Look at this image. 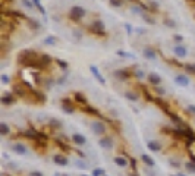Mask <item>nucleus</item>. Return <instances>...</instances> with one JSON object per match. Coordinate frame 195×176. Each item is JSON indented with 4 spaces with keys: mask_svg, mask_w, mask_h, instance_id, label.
<instances>
[{
    "mask_svg": "<svg viewBox=\"0 0 195 176\" xmlns=\"http://www.w3.org/2000/svg\"><path fill=\"white\" fill-rule=\"evenodd\" d=\"M48 126H50V128H53V129H60L63 125H62V121H59V119H50Z\"/></svg>",
    "mask_w": 195,
    "mask_h": 176,
    "instance_id": "obj_33",
    "label": "nucleus"
},
{
    "mask_svg": "<svg viewBox=\"0 0 195 176\" xmlns=\"http://www.w3.org/2000/svg\"><path fill=\"white\" fill-rule=\"evenodd\" d=\"M173 53H175L176 57H185L186 54H188V48L185 47V46H175L173 48Z\"/></svg>",
    "mask_w": 195,
    "mask_h": 176,
    "instance_id": "obj_18",
    "label": "nucleus"
},
{
    "mask_svg": "<svg viewBox=\"0 0 195 176\" xmlns=\"http://www.w3.org/2000/svg\"><path fill=\"white\" fill-rule=\"evenodd\" d=\"M131 2H132V0H131Z\"/></svg>",
    "mask_w": 195,
    "mask_h": 176,
    "instance_id": "obj_59",
    "label": "nucleus"
},
{
    "mask_svg": "<svg viewBox=\"0 0 195 176\" xmlns=\"http://www.w3.org/2000/svg\"><path fill=\"white\" fill-rule=\"evenodd\" d=\"M74 101H76L78 104H81V107H84V106H87L88 104L87 97L82 94V93H75L74 94Z\"/></svg>",
    "mask_w": 195,
    "mask_h": 176,
    "instance_id": "obj_19",
    "label": "nucleus"
},
{
    "mask_svg": "<svg viewBox=\"0 0 195 176\" xmlns=\"http://www.w3.org/2000/svg\"><path fill=\"white\" fill-rule=\"evenodd\" d=\"M2 16H10V18H13V19H28V16H25L24 13H21L18 10H13V9H10V10H6V9H2Z\"/></svg>",
    "mask_w": 195,
    "mask_h": 176,
    "instance_id": "obj_8",
    "label": "nucleus"
},
{
    "mask_svg": "<svg viewBox=\"0 0 195 176\" xmlns=\"http://www.w3.org/2000/svg\"><path fill=\"white\" fill-rule=\"evenodd\" d=\"M0 101H2V104H5V106L15 104L16 103V95L13 93H6V94H3L0 97Z\"/></svg>",
    "mask_w": 195,
    "mask_h": 176,
    "instance_id": "obj_9",
    "label": "nucleus"
},
{
    "mask_svg": "<svg viewBox=\"0 0 195 176\" xmlns=\"http://www.w3.org/2000/svg\"><path fill=\"white\" fill-rule=\"evenodd\" d=\"M57 84H59V85H62V84H65V82H66V75H62L60 78H59V79H57Z\"/></svg>",
    "mask_w": 195,
    "mask_h": 176,
    "instance_id": "obj_54",
    "label": "nucleus"
},
{
    "mask_svg": "<svg viewBox=\"0 0 195 176\" xmlns=\"http://www.w3.org/2000/svg\"><path fill=\"white\" fill-rule=\"evenodd\" d=\"M32 3H34V6L37 7V10H38L41 15H46V9H44V6L41 5V0H32Z\"/></svg>",
    "mask_w": 195,
    "mask_h": 176,
    "instance_id": "obj_34",
    "label": "nucleus"
},
{
    "mask_svg": "<svg viewBox=\"0 0 195 176\" xmlns=\"http://www.w3.org/2000/svg\"><path fill=\"white\" fill-rule=\"evenodd\" d=\"M88 29H90V33L98 35V37H104V35H106V28H104V24H103L100 19H95L94 22L90 25Z\"/></svg>",
    "mask_w": 195,
    "mask_h": 176,
    "instance_id": "obj_2",
    "label": "nucleus"
},
{
    "mask_svg": "<svg viewBox=\"0 0 195 176\" xmlns=\"http://www.w3.org/2000/svg\"><path fill=\"white\" fill-rule=\"evenodd\" d=\"M134 76H135V78H138V79H142V78L145 76V74L142 72L141 69H136V71L134 72Z\"/></svg>",
    "mask_w": 195,
    "mask_h": 176,
    "instance_id": "obj_43",
    "label": "nucleus"
},
{
    "mask_svg": "<svg viewBox=\"0 0 195 176\" xmlns=\"http://www.w3.org/2000/svg\"><path fill=\"white\" fill-rule=\"evenodd\" d=\"M185 169L188 172H191V173H195V162H192V160L186 162L185 163Z\"/></svg>",
    "mask_w": 195,
    "mask_h": 176,
    "instance_id": "obj_37",
    "label": "nucleus"
},
{
    "mask_svg": "<svg viewBox=\"0 0 195 176\" xmlns=\"http://www.w3.org/2000/svg\"><path fill=\"white\" fill-rule=\"evenodd\" d=\"M91 176H106V170L101 167H94L91 170Z\"/></svg>",
    "mask_w": 195,
    "mask_h": 176,
    "instance_id": "obj_35",
    "label": "nucleus"
},
{
    "mask_svg": "<svg viewBox=\"0 0 195 176\" xmlns=\"http://www.w3.org/2000/svg\"><path fill=\"white\" fill-rule=\"evenodd\" d=\"M186 2H188V3H191V5H194V6H195V0H186Z\"/></svg>",
    "mask_w": 195,
    "mask_h": 176,
    "instance_id": "obj_57",
    "label": "nucleus"
},
{
    "mask_svg": "<svg viewBox=\"0 0 195 176\" xmlns=\"http://www.w3.org/2000/svg\"><path fill=\"white\" fill-rule=\"evenodd\" d=\"M128 176H140L136 172H128Z\"/></svg>",
    "mask_w": 195,
    "mask_h": 176,
    "instance_id": "obj_56",
    "label": "nucleus"
},
{
    "mask_svg": "<svg viewBox=\"0 0 195 176\" xmlns=\"http://www.w3.org/2000/svg\"><path fill=\"white\" fill-rule=\"evenodd\" d=\"M75 166L78 167V169H81V170H87L90 166H88V163L87 162H84L82 159H76L75 160Z\"/></svg>",
    "mask_w": 195,
    "mask_h": 176,
    "instance_id": "obj_31",
    "label": "nucleus"
},
{
    "mask_svg": "<svg viewBox=\"0 0 195 176\" xmlns=\"http://www.w3.org/2000/svg\"><path fill=\"white\" fill-rule=\"evenodd\" d=\"M125 28H126L128 34H132V33H134V28H132V25H131V24H128V22L125 24Z\"/></svg>",
    "mask_w": 195,
    "mask_h": 176,
    "instance_id": "obj_52",
    "label": "nucleus"
},
{
    "mask_svg": "<svg viewBox=\"0 0 195 176\" xmlns=\"http://www.w3.org/2000/svg\"><path fill=\"white\" fill-rule=\"evenodd\" d=\"M2 82H3L5 85H7V84L10 82V78H9V75H2Z\"/></svg>",
    "mask_w": 195,
    "mask_h": 176,
    "instance_id": "obj_49",
    "label": "nucleus"
},
{
    "mask_svg": "<svg viewBox=\"0 0 195 176\" xmlns=\"http://www.w3.org/2000/svg\"><path fill=\"white\" fill-rule=\"evenodd\" d=\"M10 132H12V129H10V126L6 122H0V135L7 136L10 135Z\"/></svg>",
    "mask_w": 195,
    "mask_h": 176,
    "instance_id": "obj_25",
    "label": "nucleus"
},
{
    "mask_svg": "<svg viewBox=\"0 0 195 176\" xmlns=\"http://www.w3.org/2000/svg\"><path fill=\"white\" fill-rule=\"evenodd\" d=\"M10 150L13 151L15 154H18V156H25L28 153V148L25 144H22V142H13L12 145H10Z\"/></svg>",
    "mask_w": 195,
    "mask_h": 176,
    "instance_id": "obj_6",
    "label": "nucleus"
},
{
    "mask_svg": "<svg viewBox=\"0 0 195 176\" xmlns=\"http://www.w3.org/2000/svg\"><path fill=\"white\" fill-rule=\"evenodd\" d=\"M40 62L46 66V68H48L50 63L53 62V59H52V56H48V54H40Z\"/></svg>",
    "mask_w": 195,
    "mask_h": 176,
    "instance_id": "obj_27",
    "label": "nucleus"
},
{
    "mask_svg": "<svg viewBox=\"0 0 195 176\" xmlns=\"http://www.w3.org/2000/svg\"><path fill=\"white\" fill-rule=\"evenodd\" d=\"M173 40H175L176 43H182V41H183V35H181V34H175V35H173Z\"/></svg>",
    "mask_w": 195,
    "mask_h": 176,
    "instance_id": "obj_50",
    "label": "nucleus"
},
{
    "mask_svg": "<svg viewBox=\"0 0 195 176\" xmlns=\"http://www.w3.org/2000/svg\"><path fill=\"white\" fill-rule=\"evenodd\" d=\"M129 166H131L132 172H136V169H138V162H136V159L129 157Z\"/></svg>",
    "mask_w": 195,
    "mask_h": 176,
    "instance_id": "obj_39",
    "label": "nucleus"
},
{
    "mask_svg": "<svg viewBox=\"0 0 195 176\" xmlns=\"http://www.w3.org/2000/svg\"><path fill=\"white\" fill-rule=\"evenodd\" d=\"M147 78H148V82H150L153 87H159V85H160V82H162V78H160V75L153 74V72L148 75Z\"/></svg>",
    "mask_w": 195,
    "mask_h": 176,
    "instance_id": "obj_20",
    "label": "nucleus"
},
{
    "mask_svg": "<svg viewBox=\"0 0 195 176\" xmlns=\"http://www.w3.org/2000/svg\"><path fill=\"white\" fill-rule=\"evenodd\" d=\"M113 163L117 166V167H122V169H126V167L129 166V160L123 156H116L113 159Z\"/></svg>",
    "mask_w": 195,
    "mask_h": 176,
    "instance_id": "obj_14",
    "label": "nucleus"
},
{
    "mask_svg": "<svg viewBox=\"0 0 195 176\" xmlns=\"http://www.w3.org/2000/svg\"><path fill=\"white\" fill-rule=\"evenodd\" d=\"M90 128H91V131L94 132L95 135H104L106 134V125L101 121H94L90 125Z\"/></svg>",
    "mask_w": 195,
    "mask_h": 176,
    "instance_id": "obj_5",
    "label": "nucleus"
},
{
    "mask_svg": "<svg viewBox=\"0 0 195 176\" xmlns=\"http://www.w3.org/2000/svg\"><path fill=\"white\" fill-rule=\"evenodd\" d=\"M56 63H57L59 68H62V69H67V66H69V63H67L66 60H63V59H56Z\"/></svg>",
    "mask_w": 195,
    "mask_h": 176,
    "instance_id": "obj_40",
    "label": "nucleus"
},
{
    "mask_svg": "<svg viewBox=\"0 0 195 176\" xmlns=\"http://www.w3.org/2000/svg\"><path fill=\"white\" fill-rule=\"evenodd\" d=\"M54 84H57V82L54 81L52 76H47V78H44V82H43V87L46 88V90H50V88H53Z\"/></svg>",
    "mask_w": 195,
    "mask_h": 176,
    "instance_id": "obj_28",
    "label": "nucleus"
},
{
    "mask_svg": "<svg viewBox=\"0 0 195 176\" xmlns=\"http://www.w3.org/2000/svg\"><path fill=\"white\" fill-rule=\"evenodd\" d=\"M136 33L138 34H145V29L144 28H136Z\"/></svg>",
    "mask_w": 195,
    "mask_h": 176,
    "instance_id": "obj_55",
    "label": "nucleus"
},
{
    "mask_svg": "<svg viewBox=\"0 0 195 176\" xmlns=\"http://www.w3.org/2000/svg\"><path fill=\"white\" fill-rule=\"evenodd\" d=\"M186 112H189L191 115H195V104H188L186 106Z\"/></svg>",
    "mask_w": 195,
    "mask_h": 176,
    "instance_id": "obj_47",
    "label": "nucleus"
},
{
    "mask_svg": "<svg viewBox=\"0 0 195 176\" xmlns=\"http://www.w3.org/2000/svg\"><path fill=\"white\" fill-rule=\"evenodd\" d=\"M163 22H164V25H167V27H170V28H175L176 27V22L172 19V18H164V21H163Z\"/></svg>",
    "mask_w": 195,
    "mask_h": 176,
    "instance_id": "obj_41",
    "label": "nucleus"
},
{
    "mask_svg": "<svg viewBox=\"0 0 195 176\" xmlns=\"http://www.w3.org/2000/svg\"><path fill=\"white\" fill-rule=\"evenodd\" d=\"M125 97H126V100H129V101H132V103L140 100V95H138V93H135V91H126Z\"/></svg>",
    "mask_w": 195,
    "mask_h": 176,
    "instance_id": "obj_26",
    "label": "nucleus"
},
{
    "mask_svg": "<svg viewBox=\"0 0 195 176\" xmlns=\"http://www.w3.org/2000/svg\"><path fill=\"white\" fill-rule=\"evenodd\" d=\"M116 53H117V56H120V57H129V59H135V54L128 53V52H123V50H117Z\"/></svg>",
    "mask_w": 195,
    "mask_h": 176,
    "instance_id": "obj_38",
    "label": "nucleus"
},
{
    "mask_svg": "<svg viewBox=\"0 0 195 176\" xmlns=\"http://www.w3.org/2000/svg\"><path fill=\"white\" fill-rule=\"evenodd\" d=\"M12 93H13L16 97H21V98H24V97H27V90L19 85V84H13L12 85Z\"/></svg>",
    "mask_w": 195,
    "mask_h": 176,
    "instance_id": "obj_15",
    "label": "nucleus"
},
{
    "mask_svg": "<svg viewBox=\"0 0 195 176\" xmlns=\"http://www.w3.org/2000/svg\"><path fill=\"white\" fill-rule=\"evenodd\" d=\"M183 68H185V71H186L188 74L195 75V63H185Z\"/></svg>",
    "mask_w": 195,
    "mask_h": 176,
    "instance_id": "obj_36",
    "label": "nucleus"
},
{
    "mask_svg": "<svg viewBox=\"0 0 195 176\" xmlns=\"http://www.w3.org/2000/svg\"><path fill=\"white\" fill-rule=\"evenodd\" d=\"M82 112H84V113H87V115H91V116L103 117V115L100 113V110H98V109H95V107H93V106H90V104L84 106V107H82Z\"/></svg>",
    "mask_w": 195,
    "mask_h": 176,
    "instance_id": "obj_16",
    "label": "nucleus"
},
{
    "mask_svg": "<svg viewBox=\"0 0 195 176\" xmlns=\"http://www.w3.org/2000/svg\"><path fill=\"white\" fill-rule=\"evenodd\" d=\"M153 91H155L159 95H164V94H166V90H164V88H162L160 85H159V87H153Z\"/></svg>",
    "mask_w": 195,
    "mask_h": 176,
    "instance_id": "obj_42",
    "label": "nucleus"
},
{
    "mask_svg": "<svg viewBox=\"0 0 195 176\" xmlns=\"http://www.w3.org/2000/svg\"><path fill=\"white\" fill-rule=\"evenodd\" d=\"M144 57L148 59V60H154L155 57H157V54H155V50L151 47H147L144 48Z\"/></svg>",
    "mask_w": 195,
    "mask_h": 176,
    "instance_id": "obj_22",
    "label": "nucleus"
},
{
    "mask_svg": "<svg viewBox=\"0 0 195 176\" xmlns=\"http://www.w3.org/2000/svg\"><path fill=\"white\" fill-rule=\"evenodd\" d=\"M106 176H107V175H106Z\"/></svg>",
    "mask_w": 195,
    "mask_h": 176,
    "instance_id": "obj_60",
    "label": "nucleus"
},
{
    "mask_svg": "<svg viewBox=\"0 0 195 176\" xmlns=\"http://www.w3.org/2000/svg\"><path fill=\"white\" fill-rule=\"evenodd\" d=\"M169 163H170V166H173V167H176V169H179V167H181V163L175 162V160H172V159L169 160Z\"/></svg>",
    "mask_w": 195,
    "mask_h": 176,
    "instance_id": "obj_51",
    "label": "nucleus"
},
{
    "mask_svg": "<svg viewBox=\"0 0 195 176\" xmlns=\"http://www.w3.org/2000/svg\"><path fill=\"white\" fill-rule=\"evenodd\" d=\"M98 145L104 150H112L114 147V141L110 135H103L100 140H98Z\"/></svg>",
    "mask_w": 195,
    "mask_h": 176,
    "instance_id": "obj_4",
    "label": "nucleus"
},
{
    "mask_svg": "<svg viewBox=\"0 0 195 176\" xmlns=\"http://www.w3.org/2000/svg\"><path fill=\"white\" fill-rule=\"evenodd\" d=\"M22 5L27 7V9H32V7H34L32 0H22Z\"/></svg>",
    "mask_w": 195,
    "mask_h": 176,
    "instance_id": "obj_46",
    "label": "nucleus"
},
{
    "mask_svg": "<svg viewBox=\"0 0 195 176\" xmlns=\"http://www.w3.org/2000/svg\"><path fill=\"white\" fill-rule=\"evenodd\" d=\"M28 176H44V175L41 173L40 170H31V172L28 173Z\"/></svg>",
    "mask_w": 195,
    "mask_h": 176,
    "instance_id": "obj_48",
    "label": "nucleus"
},
{
    "mask_svg": "<svg viewBox=\"0 0 195 176\" xmlns=\"http://www.w3.org/2000/svg\"><path fill=\"white\" fill-rule=\"evenodd\" d=\"M110 5L113 7H120L123 5V0H110Z\"/></svg>",
    "mask_w": 195,
    "mask_h": 176,
    "instance_id": "obj_45",
    "label": "nucleus"
},
{
    "mask_svg": "<svg viewBox=\"0 0 195 176\" xmlns=\"http://www.w3.org/2000/svg\"><path fill=\"white\" fill-rule=\"evenodd\" d=\"M147 147H148V150H150V151H153V153H159V151H162V145H160L157 141H148Z\"/></svg>",
    "mask_w": 195,
    "mask_h": 176,
    "instance_id": "obj_24",
    "label": "nucleus"
},
{
    "mask_svg": "<svg viewBox=\"0 0 195 176\" xmlns=\"http://www.w3.org/2000/svg\"><path fill=\"white\" fill-rule=\"evenodd\" d=\"M27 22H28V25H29V28H32V29H40V28H41V24H40V22H38L37 19L28 18Z\"/></svg>",
    "mask_w": 195,
    "mask_h": 176,
    "instance_id": "obj_32",
    "label": "nucleus"
},
{
    "mask_svg": "<svg viewBox=\"0 0 195 176\" xmlns=\"http://www.w3.org/2000/svg\"><path fill=\"white\" fill-rule=\"evenodd\" d=\"M57 41L59 40H57L56 35H47V37L44 38V44H46V46H54Z\"/></svg>",
    "mask_w": 195,
    "mask_h": 176,
    "instance_id": "obj_30",
    "label": "nucleus"
},
{
    "mask_svg": "<svg viewBox=\"0 0 195 176\" xmlns=\"http://www.w3.org/2000/svg\"><path fill=\"white\" fill-rule=\"evenodd\" d=\"M141 91H142V94H144V97H145V100H147V101H154V100H155L154 95L150 94V91H148L147 87H144V85H142V87H141Z\"/></svg>",
    "mask_w": 195,
    "mask_h": 176,
    "instance_id": "obj_29",
    "label": "nucleus"
},
{
    "mask_svg": "<svg viewBox=\"0 0 195 176\" xmlns=\"http://www.w3.org/2000/svg\"><path fill=\"white\" fill-rule=\"evenodd\" d=\"M40 57V54L34 50H22L19 54H18V65H21L22 68H31L34 60H37Z\"/></svg>",
    "mask_w": 195,
    "mask_h": 176,
    "instance_id": "obj_1",
    "label": "nucleus"
},
{
    "mask_svg": "<svg viewBox=\"0 0 195 176\" xmlns=\"http://www.w3.org/2000/svg\"><path fill=\"white\" fill-rule=\"evenodd\" d=\"M62 110H63L65 113H67V115L75 113V106H74V103H72L71 98H67V97L62 98Z\"/></svg>",
    "mask_w": 195,
    "mask_h": 176,
    "instance_id": "obj_7",
    "label": "nucleus"
},
{
    "mask_svg": "<svg viewBox=\"0 0 195 176\" xmlns=\"http://www.w3.org/2000/svg\"><path fill=\"white\" fill-rule=\"evenodd\" d=\"M90 71H91V74L94 75V78L98 81L100 85H106V79H104V76L101 75V72L98 71V68H97L95 65H90Z\"/></svg>",
    "mask_w": 195,
    "mask_h": 176,
    "instance_id": "obj_10",
    "label": "nucleus"
},
{
    "mask_svg": "<svg viewBox=\"0 0 195 176\" xmlns=\"http://www.w3.org/2000/svg\"><path fill=\"white\" fill-rule=\"evenodd\" d=\"M81 176H87V175H81Z\"/></svg>",
    "mask_w": 195,
    "mask_h": 176,
    "instance_id": "obj_58",
    "label": "nucleus"
},
{
    "mask_svg": "<svg viewBox=\"0 0 195 176\" xmlns=\"http://www.w3.org/2000/svg\"><path fill=\"white\" fill-rule=\"evenodd\" d=\"M157 9H159V6H157V3H155V2H150V10H157Z\"/></svg>",
    "mask_w": 195,
    "mask_h": 176,
    "instance_id": "obj_53",
    "label": "nucleus"
},
{
    "mask_svg": "<svg viewBox=\"0 0 195 176\" xmlns=\"http://www.w3.org/2000/svg\"><path fill=\"white\" fill-rule=\"evenodd\" d=\"M71 140H72V142H74L75 145H78V147H82V145H85V144H87V138L82 135V134H79V132L72 134Z\"/></svg>",
    "mask_w": 195,
    "mask_h": 176,
    "instance_id": "obj_11",
    "label": "nucleus"
},
{
    "mask_svg": "<svg viewBox=\"0 0 195 176\" xmlns=\"http://www.w3.org/2000/svg\"><path fill=\"white\" fill-rule=\"evenodd\" d=\"M85 16V9L81 6H72L71 10H69V18L74 21V22H78L81 21L82 18Z\"/></svg>",
    "mask_w": 195,
    "mask_h": 176,
    "instance_id": "obj_3",
    "label": "nucleus"
},
{
    "mask_svg": "<svg viewBox=\"0 0 195 176\" xmlns=\"http://www.w3.org/2000/svg\"><path fill=\"white\" fill-rule=\"evenodd\" d=\"M141 162L144 163V164H147L148 167H154L155 166L154 159L151 156H148V154H141Z\"/></svg>",
    "mask_w": 195,
    "mask_h": 176,
    "instance_id": "obj_21",
    "label": "nucleus"
},
{
    "mask_svg": "<svg viewBox=\"0 0 195 176\" xmlns=\"http://www.w3.org/2000/svg\"><path fill=\"white\" fill-rule=\"evenodd\" d=\"M31 94L34 95V98L37 100L38 103H44L46 101V95H44V93H41V91H38V90H31Z\"/></svg>",
    "mask_w": 195,
    "mask_h": 176,
    "instance_id": "obj_23",
    "label": "nucleus"
},
{
    "mask_svg": "<svg viewBox=\"0 0 195 176\" xmlns=\"http://www.w3.org/2000/svg\"><path fill=\"white\" fill-rule=\"evenodd\" d=\"M113 75H114V78H117L120 81H128L129 78H131V72H129L128 69H117V71L113 72Z\"/></svg>",
    "mask_w": 195,
    "mask_h": 176,
    "instance_id": "obj_12",
    "label": "nucleus"
},
{
    "mask_svg": "<svg viewBox=\"0 0 195 176\" xmlns=\"http://www.w3.org/2000/svg\"><path fill=\"white\" fill-rule=\"evenodd\" d=\"M53 163L57 164V166H60V167H66L67 164H69V160H67V157L63 156V154H56V156L53 157Z\"/></svg>",
    "mask_w": 195,
    "mask_h": 176,
    "instance_id": "obj_13",
    "label": "nucleus"
},
{
    "mask_svg": "<svg viewBox=\"0 0 195 176\" xmlns=\"http://www.w3.org/2000/svg\"><path fill=\"white\" fill-rule=\"evenodd\" d=\"M142 18H144V21H145L147 24H151V25H154V24H155V21L153 19V18H150L147 13H142Z\"/></svg>",
    "mask_w": 195,
    "mask_h": 176,
    "instance_id": "obj_44",
    "label": "nucleus"
},
{
    "mask_svg": "<svg viewBox=\"0 0 195 176\" xmlns=\"http://www.w3.org/2000/svg\"><path fill=\"white\" fill-rule=\"evenodd\" d=\"M175 82L176 85H181V87H188L189 85V78L185 75H176L175 76Z\"/></svg>",
    "mask_w": 195,
    "mask_h": 176,
    "instance_id": "obj_17",
    "label": "nucleus"
}]
</instances>
